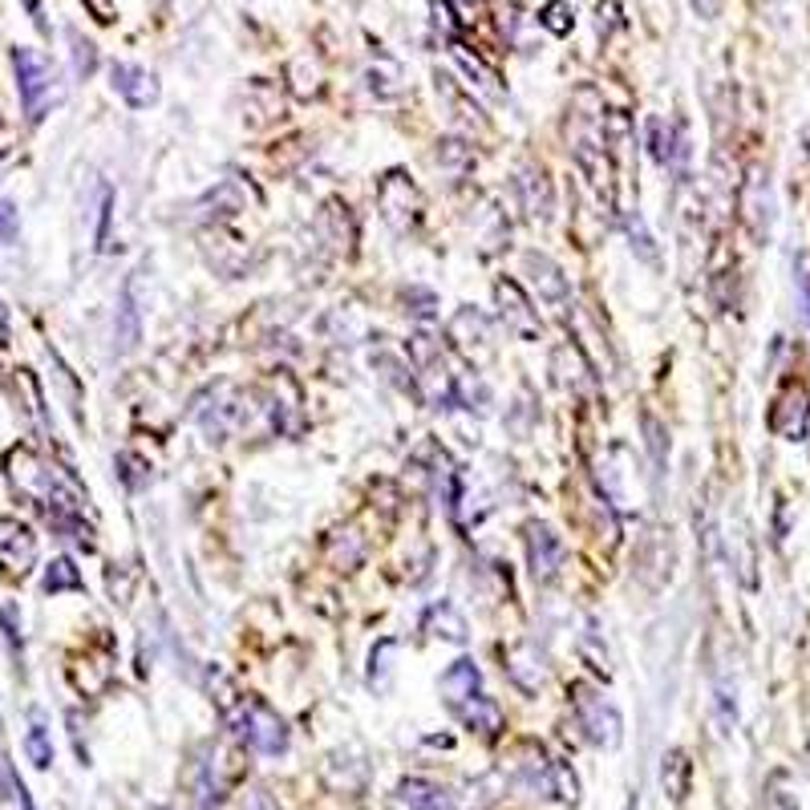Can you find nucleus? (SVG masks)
Returning <instances> with one entry per match:
<instances>
[{"mask_svg":"<svg viewBox=\"0 0 810 810\" xmlns=\"http://www.w3.org/2000/svg\"><path fill=\"white\" fill-rule=\"evenodd\" d=\"M37 563V536L33 527L21 523V519H0V572L13 575V580H25Z\"/></svg>","mask_w":810,"mask_h":810,"instance_id":"nucleus-7","label":"nucleus"},{"mask_svg":"<svg viewBox=\"0 0 810 810\" xmlns=\"http://www.w3.org/2000/svg\"><path fill=\"white\" fill-rule=\"evenodd\" d=\"M244 393H239L231 381H219L212 386L203 398H195V422L207 434V442H224L239 422H244Z\"/></svg>","mask_w":810,"mask_h":810,"instance_id":"nucleus-4","label":"nucleus"},{"mask_svg":"<svg viewBox=\"0 0 810 810\" xmlns=\"http://www.w3.org/2000/svg\"><path fill=\"white\" fill-rule=\"evenodd\" d=\"M406 304H410L406 312H413L422 324H430L438 316V296L430 288H410V292H406Z\"/></svg>","mask_w":810,"mask_h":810,"instance_id":"nucleus-36","label":"nucleus"},{"mask_svg":"<svg viewBox=\"0 0 810 810\" xmlns=\"http://www.w3.org/2000/svg\"><path fill=\"white\" fill-rule=\"evenodd\" d=\"M0 345H9V309H4V300H0Z\"/></svg>","mask_w":810,"mask_h":810,"instance_id":"nucleus-46","label":"nucleus"},{"mask_svg":"<svg viewBox=\"0 0 810 810\" xmlns=\"http://www.w3.org/2000/svg\"><path fill=\"white\" fill-rule=\"evenodd\" d=\"M563 560H568V548L563 539L555 536L551 523H527V568L536 575V584H551L560 575Z\"/></svg>","mask_w":810,"mask_h":810,"instance_id":"nucleus-8","label":"nucleus"},{"mask_svg":"<svg viewBox=\"0 0 810 810\" xmlns=\"http://www.w3.org/2000/svg\"><path fill=\"white\" fill-rule=\"evenodd\" d=\"M572 705H575V722L584 730V737L600 749H616L624 742V717L620 710L604 701L600 693H592L587 685H572Z\"/></svg>","mask_w":810,"mask_h":810,"instance_id":"nucleus-3","label":"nucleus"},{"mask_svg":"<svg viewBox=\"0 0 810 810\" xmlns=\"http://www.w3.org/2000/svg\"><path fill=\"white\" fill-rule=\"evenodd\" d=\"M438 94H446L450 110H454V118H458V122H471V126H478V122H483V118H478V106H474V101L466 98L462 89H454V77L438 74Z\"/></svg>","mask_w":810,"mask_h":810,"instance_id":"nucleus-31","label":"nucleus"},{"mask_svg":"<svg viewBox=\"0 0 810 810\" xmlns=\"http://www.w3.org/2000/svg\"><path fill=\"white\" fill-rule=\"evenodd\" d=\"M539 25L548 29L551 37H568L575 29V4L572 0H548V4L539 9Z\"/></svg>","mask_w":810,"mask_h":810,"instance_id":"nucleus-28","label":"nucleus"},{"mask_svg":"<svg viewBox=\"0 0 810 810\" xmlns=\"http://www.w3.org/2000/svg\"><path fill=\"white\" fill-rule=\"evenodd\" d=\"M478 685H483V673H478V665H474L471 657L454 661L446 673H442V681H438V689H442V701H446L450 710H454V705H462V701H471L474 693H478Z\"/></svg>","mask_w":810,"mask_h":810,"instance_id":"nucleus-18","label":"nucleus"},{"mask_svg":"<svg viewBox=\"0 0 810 810\" xmlns=\"http://www.w3.org/2000/svg\"><path fill=\"white\" fill-rule=\"evenodd\" d=\"M628 810H636V807H628Z\"/></svg>","mask_w":810,"mask_h":810,"instance_id":"nucleus-48","label":"nucleus"},{"mask_svg":"<svg viewBox=\"0 0 810 810\" xmlns=\"http://www.w3.org/2000/svg\"><path fill=\"white\" fill-rule=\"evenodd\" d=\"M742 219H746V227L754 231V239L770 236L774 195H770V179L762 175V171H749V179H746V191H742Z\"/></svg>","mask_w":810,"mask_h":810,"instance_id":"nucleus-13","label":"nucleus"},{"mask_svg":"<svg viewBox=\"0 0 810 810\" xmlns=\"http://www.w3.org/2000/svg\"><path fill=\"white\" fill-rule=\"evenodd\" d=\"M118 474H122V483L130 486V490L150 486V462L138 458V454H118Z\"/></svg>","mask_w":810,"mask_h":810,"instance_id":"nucleus-32","label":"nucleus"},{"mask_svg":"<svg viewBox=\"0 0 810 810\" xmlns=\"http://www.w3.org/2000/svg\"><path fill=\"white\" fill-rule=\"evenodd\" d=\"M762 810H798V798L790 795V786H786L782 778H774L770 790H766V802H762Z\"/></svg>","mask_w":810,"mask_h":810,"instance_id":"nucleus-39","label":"nucleus"},{"mask_svg":"<svg viewBox=\"0 0 810 810\" xmlns=\"http://www.w3.org/2000/svg\"><path fill=\"white\" fill-rule=\"evenodd\" d=\"M110 224H114V187L101 183L98 191V251H110Z\"/></svg>","mask_w":810,"mask_h":810,"instance_id":"nucleus-35","label":"nucleus"},{"mask_svg":"<svg viewBox=\"0 0 810 810\" xmlns=\"http://www.w3.org/2000/svg\"><path fill=\"white\" fill-rule=\"evenodd\" d=\"M82 4L94 13L98 25H114V21H118V4H114V0H82Z\"/></svg>","mask_w":810,"mask_h":810,"instance_id":"nucleus-41","label":"nucleus"},{"mask_svg":"<svg viewBox=\"0 0 810 810\" xmlns=\"http://www.w3.org/2000/svg\"><path fill=\"white\" fill-rule=\"evenodd\" d=\"M13 69H17V89H21V106H25L29 122H41L45 114L62 101V82H57V69L41 50H25L17 45L13 50Z\"/></svg>","mask_w":810,"mask_h":810,"instance_id":"nucleus-2","label":"nucleus"},{"mask_svg":"<svg viewBox=\"0 0 810 810\" xmlns=\"http://www.w3.org/2000/svg\"><path fill=\"white\" fill-rule=\"evenodd\" d=\"M624 227H628V239H633V251H640V260H648V263H657V244H652V236H648V227H645V219H640V215H628V219H624Z\"/></svg>","mask_w":810,"mask_h":810,"instance_id":"nucleus-33","label":"nucleus"},{"mask_svg":"<svg viewBox=\"0 0 810 810\" xmlns=\"http://www.w3.org/2000/svg\"><path fill=\"white\" fill-rule=\"evenodd\" d=\"M515 195L523 203V212L531 219H551V207H555V195H551V179L539 162H523L515 171Z\"/></svg>","mask_w":810,"mask_h":810,"instance_id":"nucleus-12","label":"nucleus"},{"mask_svg":"<svg viewBox=\"0 0 810 810\" xmlns=\"http://www.w3.org/2000/svg\"><path fill=\"white\" fill-rule=\"evenodd\" d=\"M25 754L37 770H50L53 766V742H50V730H45V717H41V713H33V722H29Z\"/></svg>","mask_w":810,"mask_h":810,"instance_id":"nucleus-27","label":"nucleus"},{"mask_svg":"<svg viewBox=\"0 0 810 810\" xmlns=\"http://www.w3.org/2000/svg\"><path fill=\"white\" fill-rule=\"evenodd\" d=\"M248 810H280L272 802V795H263V790H256V795L248 798Z\"/></svg>","mask_w":810,"mask_h":810,"instance_id":"nucleus-44","label":"nucleus"},{"mask_svg":"<svg viewBox=\"0 0 810 810\" xmlns=\"http://www.w3.org/2000/svg\"><path fill=\"white\" fill-rule=\"evenodd\" d=\"M199 207H215L207 219H231L236 212H244V191H239L236 183L227 179V183H219V187H215L212 195L199 203Z\"/></svg>","mask_w":810,"mask_h":810,"instance_id":"nucleus-30","label":"nucleus"},{"mask_svg":"<svg viewBox=\"0 0 810 810\" xmlns=\"http://www.w3.org/2000/svg\"><path fill=\"white\" fill-rule=\"evenodd\" d=\"M430 21H434V29L442 37L454 41V33H458V13H454L450 0H430Z\"/></svg>","mask_w":810,"mask_h":810,"instance_id":"nucleus-37","label":"nucleus"},{"mask_svg":"<svg viewBox=\"0 0 810 810\" xmlns=\"http://www.w3.org/2000/svg\"><path fill=\"white\" fill-rule=\"evenodd\" d=\"M110 86L118 89L126 98V106H134V110H150V106H159L162 98V86L159 77L142 69V65H130V62H114L110 65Z\"/></svg>","mask_w":810,"mask_h":810,"instance_id":"nucleus-11","label":"nucleus"},{"mask_svg":"<svg viewBox=\"0 0 810 810\" xmlns=\"http://www.w3.org/2000/svg\"><path fill=\"white\" fill-rule=\"evenodd\" d=\"M661 786H665V795L673 798V802H685V798H689V786H693V762H689L685 749H669V754H665Z\"/></svg>","mask_w":810,"mask_h":810,"instance_id":"nucleus-22","label":"nucleus"},{"mask_svg":"<svg viewBox=\"0 0 810 810\" xmlns=\"http://www.w3.org/2000/svg\"><path fill=\"white\" fill-rule=\"evenodd\" d=\"M207 685L215 693V705L224 713L227 730L236 734V742L260 758H280L288 749V722L256 693L231 685V677H224L219 669H207Z\"/></svg>","mask_w":810,"mask_h":810,"instance_id":"nucleus-1","label":"nucleus"},{"mask_svg":"<svg viewBox=\"0 0 810 810\" xmlns=\"http://www.w3.org/2000/svg\"><path fill=\"white\" fill-rule=\"evenodd\" d=\"M645 446H648V454H652V462H657V466H665V430H661V422H657V418H652V413H645Z\"/></svg>","mask_w":810,"mask_h":810,"instance_id":"nucleus-38","label":"nucleus"},{"mask_svg":"<svg viewBox=\"0 0 810 810\" xmlns=\"http://www.w3.org/2000/svg\"><path fill=\"white\" fill-rule=\"evenodd\" d=\"M807 770H810V749H807Z\"/></svg>","mask_w":810,"mask_h":810,"instance_id":"nucleus-47","label":"nucleus"},{"mask_svg":"<svg viewBox=\"0 0 810 810\" xmlns=\"http://www.w3.org/2000/svg\"><path fill=\"white\" fill-rule=\"evenodd\" d=\"M454 717L462 722V730H471V734L478 737H499L503 725H507V717H503V705L495 698H486V693H474L471 701H462V705H454Z\"/></svg>","mask_w":810,"mask_h":810,"instance_id":"nucleus-14","label":"nucleus"},{"mask_svg":"<svg viewBox=\"0 0 810 810\" xmlns=\"http://www.w3.org/2000/svg\"><path fill=\"white\" fill-rule=\"evenodd\" d=\"M147 263H138L134 272L126 276L122 296H118V316H114V337L118 349L130 353L142 341V321H147Z\"/></svg>","mask_w":810,"mask_h":810,"instance_id":"nucleus-6","label":"nucleus"},{"mask_svg":"<svg viewBox=\"0 0 810 810\" xmlns=\"http://www.w3.org/2000/svg\"><path fill=\"white\" fill-rule=\"evenodd\" d=\"M69 45H74V74L77 77H89L94 74V65H98V50H94V41H86L77 29H69Z\"/></svg>","mask_w":810,"mask_h":810,"instance_id":"nucleus-34","label":"nucleus"},{"mask_svg":"<svg viewBox=\"0 0 810 810\" xmlns=\"http://www.w3.org/2000/svg\"><path fill=\"white\" fill-rule=\"evenodd\" d=\"M365 82H369V89H374L377 98H398L401 94V69L398 62H389V57H377V65H369V74H365Z\"/></svg>","mask_w":810,"mask_h":810,"instance_id":"nucleus-29","label":"nucleus"},{"mask_svg":"<svg viewBox=\"0 0 810 810\" xmlns=\"http://www.w3.org/2000/svg\"><path fill=\"white\" fill-rule=\"evenodd\" d=\"M495 304H499V316L511 333H519L523 341H539L543 321H539V312L531 309L527 292L515 284V280H499V284H495Z\"/></svg>","mask_w":810,"mask_h":810,"instance_id":"nucleus-9","label":"nucleus"},{"mask_svg":"<svg viewBox=\"0 0 810 810\" xmlns=\"http://www.w3.org/2000/svg\"><path fill=\"white\" fill-rule=\"evenodd\" d=\"M377 212L386 219L398 236H406L413 224H418V215H422V195L418 187L410 183L406 171H386V175L377 179Z\"/></svg>","mask_w":810,"mask_h":810,"instance_id":"nucleus-5","label":"nucleus"},{"mask_svg":"<svg viewBox=\"0 0 810 810\" xmlns=\"http://www.w3.org/2000/svg\"><path fill=\"white\" fill-rule=\"evenodd\" d=\"M0 628H4V636H9V640H13V648L21 645V620H17L13 604H0Z\"/></svg>","mask_w":810,"mask_h":810,"instance_id":"nucleus-42","label":"nucleus"},{"mask_svg":"<svg viewBox=\"0 0 810 810\" xmlns=\"http://www.w3.org/2000/svg\"><path fill=\"white\" fill-rule=\"evenodd\" d=\"M551 374H555V386H560V389H572V393H580L592 369H587L584 353H580L572 341H568V345H555V353H551Z\"/></svg>","mask_w":810,"mask_h":810,"instance_id":"nucleus-21","label":"nucleus"},{"mask_svg":"<svg viewBox=\"0 0 810 810\" xmlns=\"http://www.w3.org/2000/svg\"><path fill=\"white\" fill-rule=\"evenodd\" d=\"M523 268L531 272V284L539 288V296H543V300H551V304H563V300L572 296L568 276H563V268L551 260V256H543V251H527Z\"/></svg>","mask_w":810,"mask_h":810,"instance_id":"nucleus-16","label":"nucleus"},{"mask_svg":"<svg viewBox=\"0 0 810 810\" xmlns=\"http://www.w3.org/2000/svg\"><path fill=\"white\" fill-rule=\"evenodd\" d=\"M398 798L410 810H450L454 807V795H450L446 786L430 782V778H406V782L398 786Z\"/></svg>","mask_w":810,"mask_h":810,"instance_id":"nucleus-20","label":"nucleus"},{"mask_svg":"<svg viewBox=\"0 0 810 810\" xmlns=\"http://www.w3.org/2000/svg\"><path fill=\"white\" fill-rule=\"evenodd\" d=\"M82 587H86V580H82V572H77V563L69 560V555H57V560L45 568V575H41V592H45V596L82 592Z\"/></svg>","mask_w":810,"mask_h":810,"instance_id":"nucleus-24","label":"nucleus"},{"mask_svg":"<svg viewBox=\"0 0 810 810\" xmlns=\"http://www.w3.org/2000/svg\"><path fill=\"white\" fill-rule=\"evenodd\" d=\"M596 17H600V33H608V29L616 25V4H612V0H604V4L596 9Z\"/></svg>","mask_w":810,"mask_h":810,"instance_id":"nucleus-43","label":"nucleus"},{"mask_svg":"<svg viewBox=\"0 0 810 810\" xmlns=\"http://www.w3.org/2000/svg\"><path fill=\"white\" fill-rule=\"evenodd\" d=\"M645 138H648V154L661 162V166H669L677 154L685 159V130H673V126L665 122V118H657V114L645 122Z\"/></svg>","mask_w":810,"mask_h":810,"instance_id":"nucleus-19","label":"nucleus"},{"mask_svg":"<svg viewBox=\"0 0 810 810\" xmlns=\"http://www.w3.org/2000/svg\"><path fill=\"white\" fill-rule=\"evenodd\" d=\"M25 4H29V13H33V25H37L41 33H45V29H50V25H45V9H41V0H25Z\"/></svg>","mask_w":810,"mask_h":810,"instance_id":"nucleus-45","label":"nucleus"},{"mask_svg":"<svg viewBox=\"0 0 810 810\" xmlns=\"http://www.w3.org/2000/svg\"><path fill=\"white\" fill-rule=\"evenodd\" d=\"M17 231H21V219H17V207L13 203L0 199V244H13Z\"/></svg>","mask_w":810,"mask_h":810,"instance_id":"nucleus-40","label":"nucleus"},{"mask_svg":"<svg viewBox=\"0 0 810 810\" xmlns=\"http://www.w3.org/2000/svg\"><path fill=\"white\" fill-rule=\"evenodd\" d=\"M807 413H810V401L802 389H790L782 401H778V410H774V430L782 438H802V430H807Z\"/></svg>","mask_w":810,"mask_h":810,"instance_id":"nucleus-23","label":"nucleus"},{"mask_svg":"<svg viewBox=\"0 0 810 810\" xmlns=\"http://www.w3.org/2000/svg\"><path fill=\"white\" fill-rule=\"evenodd\" d=\"M503 673L511 677V685L519 693H539L543 681H548V665H543V652H539L536 640H519L503 652Z\"/></svg>","mask_w":810,"mask_h":810,"instance_id":"nucleus-10","label":"nucleus"},{"mask_svg":"<svg viewBox=\"0 0 810 810\" xmlns=\"http://www.w3.org/2000/svg\"><path fill=\"white\" fill-rule=\"evenodd\" d=\"M450 50H454V57H458V65L466 69V74L474 77V86L483 89V94H490V98H503V86H499V74L490 69L486 62H478L462 41H450Z\"/></svg>","mask_w":810,"mask_h":810,"instance_id":"nucleus-25","label":"nucleus"},{"mask_svg":"<svg viewBox=\"0 0 810 810\" xmlns=\"http://www.w3.org/2000/svg\"><path fill=\"white\" fill-rule=\"evenodd\" d=\"M422 628L430 636H442V640H450V645H466V636H471V624H466V616L458 612V604H454V600H434V604L425 608V616H422Z\"/></svg>","mask_w":810,"mask_h":810,"instance_id":"nucleus-17","label":"nucleus"},{"mask_svg":"<svg viewBox=\"0 0 810 810\" xmlns=\"http://www.w3.org/2000/svg\"><path fill=\"white\" fill-rule=\"evenodd\" d=\"M393 657H398V640L386 636V640H377V648L369 652V689H389V677H393Z\"/></svg>","mask_w":810,"mask_h":810,"instance_id":"nucleus-26","label":"nucleus"},{"mask_svg":"<svg viewBox=\"0 0 810 810\" xmlns=\"http://www.w3.org/2000/svg\"><path fill=\"white\" fill-rule=\"evenodd\" d=\"M450 341L458 345L462 353H478L486 357L490 353V321H486L478 309H458L454 312V321H450Z\"/></svg>","mask_w":810,"mask_h":810,"instance_id":"nucleus-15","label":"nucleus"}]
</instances>
